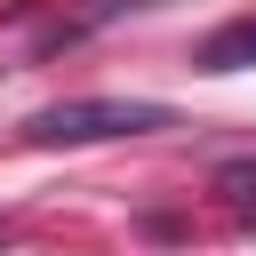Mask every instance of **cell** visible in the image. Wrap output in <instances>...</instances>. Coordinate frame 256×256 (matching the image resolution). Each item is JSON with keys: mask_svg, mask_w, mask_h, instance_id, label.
Listing matches in <instances>:
<instances>
[{"mask_svg": "<svg viewBox=\"0 0 256 256\" xmlns=\"http://www.w3.org/2000/svg\"><path fill=\"white\" fill-rule=\"evenodd\" d=\"M192 64H200V72H248V64H256V16L216 24V32L192 48Z\"/></svg>", "mask_w": 256, "mask_h": 256, "instance_id": "7a4b0ae2", "label": "cell"}, {"mask_svg": "<svg viewBox=\"0 0 256 256\" xmlns=\"http://www.w3.org/2000/svg\"><path fill=\"white\" fill-rule=\"evenodd\" d=\"M216 192H232V200H248V192H256V168H224V176H216Z\"/></svg>", "mask_w": 256, "mask_h": 256, "instance_id": "3957f363", "label": "cell"}, {"mask_svg": "<svg viewBox=\"0 0 256 256\" xmlns=\"http://www.w3.org/2000/svg\"><path fill=\"white\" fill-rule=\"evenodd\" d=\"M176 112L152 96H64V104H40L24 120V136L32 144H112V136H152Z\"/></svg>", "mask_w": 256, "mask_h": 256, "instance_id": "6da1fadb", "label": "cell"}]
</instances>
